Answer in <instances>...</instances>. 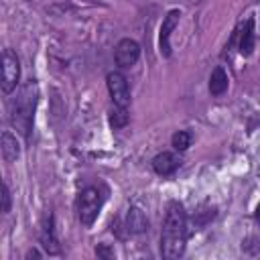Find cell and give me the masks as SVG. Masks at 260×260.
Wrapping results in <instances>:
<instances>
[{
  "mask_svg": "<svg viewBox=\"0 0 260 260\" xmlns=\"http://www.w3.org/2000/svg\"><path fill=\"white\" fill-rule=\"evenodd\" d=\"M187 244V215L181 203L171 201L167 207L162 234H160V254L167 260L183 256Z\"/></svg>",
  "mask_w": 260,
  "mask_h": 260,
  "instance_id": "6da1fadb",
  "label": "cell"
},
{
  "mask_svg": "<svg viewBox=\"0 0 260 260\" xmlns=\"http://www.w3.org/2000/svg\"><path fill=\"white\" fill-rule=\"evenodd\" d=\"M37 102H39V87L32 79L26 81L18 89L16 98H12V102H10V122L24 138H28V134H30Z\"/></svg>",
  "mask_w": 260,
  "mask_h": 260,
  "instance_id": "7a4b0ae2",
  "label": "cell"
},
{
  "mask_svg": "<svg viewBox=\"0 0 260 260\" xmlns=\"http://www.w3.org/2000/svg\"><path fill=\"white\" fill-rule=\"evenodd\" d=\"M102 205H104V195L100 193L98 187H87L85 191H81L79 201H77V215H79L81 225L89 228L95 221Z\"/></svg>",
  "mask_w": 260,
  "mask_h": 260,
  "instance_id": "3957f363",
  "label": "cell"
},
{
  "mask_svg": "<svg viewBox=\"0 0 260 260\" xmlns=\"http://www.w3.org/2000/svg\"><path fill=\"white\" fill-rule=\"evenodd\" d=\"M20 77V65H18V57L12 49H4L2 51V91L10 93L16 89Z\"/></svg>",
  "mask_w": 260,
  "mask_h": 260,
  "instance_id": "277c9868",
  "label": "cell"
},
{
  "mask_svg": "<svg viewBox=\"0 0 260 260\" xmlns=\"http://www.w3.org/2000/svg\"><path fill=\"white\" fill-rule=\"evenodd\" d=\"M106 81H108V89H110L114 106L128 108V104H130V87H128L126 77L120 71H112V73H108Z\"/></svg>",
  "mask_w": 260,
  "mask_h": 260,
  "instance_id": "5b68a950",
  "label": "cell"
},
{
  "mask_svg": "<svg viewBox=\"0 0 260 260\" xmlns=\"http://www.w3.org/2000/svg\"><path fill=\"white\" fill-rule=\"evenodd\" d=\"M140 57V45L132 39H122L118 45H116V51H114V59H116V65L126 69V67H132Z\"/></svg>",
  "mask_w": 260,
  "mask_h": 260,
  "instance_id": "8992f818",
  "label": "cell"
},
{
  "mask_svg": "<svg viewBox=\"0 0 260 260\" xmlns=\"http://www.w3.org/2000/svg\"><path fill=\"white\" fill-rule=\"evenodd\" d=\"M181 20V10H169L167 16L162 18V24H160V32H158V47H160V53L165 57L171 55V32L175 30V26L179 24Z\"/></svg>",
  "mask_w": 260,
  "mask_h": 260,
  "instance_id": "52a82bcc",
  "label": "cell"
},
{
  "mask_svg": "<svg viewBox=\"0 0 260 260\" xmlns=\"http://www.w3.org/2000/svg\"><path fill=\"white\" fill-rule=\"evenodd\" d=\"M177 167H179V158H177L173 152H158V154L152 158V169H154L158 175H162V177L175 173Z\"/></svg>",
  "mask_w": 260,
  "mask_h": 260,
  "instance_id": "ba28073f",
  "label": "cell"
},
{
  "mask_svg": "<svg viewBox=\"0 0 260 260\" xmlns=\"http://www.w3.org/2000/svg\"><path fill=\"white\" fill-rule=\"evenodd\" d=\"M146 228H148V219L142 213V209L130 207L128 209V215H126V232L136 236V234H142Z\"/></svg>",
  "mask_w": 260,
  "mask_h": 260,
  "instance_id": "9c48e42d",
  "label": "cell"
},
{
  "mask_svg": "<svg viewBox=\"0 0 260 260\" xmlns=\"http://www.w3.org/2000/svg\"><path fill=\"white\" fill-rule=\"evenodd\" d=\"M41 244L43 248L49 252V254H57L59 252V242L55 238V232H53V217L49 215L43 223V230H41Z\"/></svg>",
  "mask_w": 260,
  "mask_h": 260,
  "instance_id": "30bf717a",
  "label": "cell"
},
{
  "mask_svg": "<svg viewBox=\"0 0 260 260\" xmlns=\"http://www.w3.org/2000/svg\"><path fill=\"white\" fill-rule=\"evenodd\" d=\"M0 146H2V156H4L6 162H14V160L18 158L20 148H18L16 136H12L8 130L2 132V142H0Z\"/></svg>",
  "mask_w": 260,
  "mask_h": 260,
  "instance_id": "8fae6325",
  "label": "cell"
},
{
  "mask_svg": "<svg viewBox=\"0 0 260 260\" xmlns=\"http://www.w3.org/2000/svg\"><path fill=\"white\" fill-rule=\"evenodd\" d=\"M228 89V73L221 67H215L209 75V93L211 95H221Z\"/></svg>",
  "mask_w": 260,
  "mask_h": 260,
  "instance_id": "7c38bea8",
  "label": "cell"
},
{
  "mask_svg": "<svg viewBox=\"0 0 260 260\" xmlns=\"http://www.w3.org/2000/svg\"><path fill=\"white\" fill-rule=\"evenodd\" d=\"M254 49V20H246L242 37H240V53L242 55H250Z\"/></svg>",
  "mask_w": 260,
  "mask_h": 260,
  "instance_id": "4fadbf2b",
  "label": "cell"
},
{
  "mask_svg": "<svg viewBox=\"0 0 260 260\" xmlns=\"http://www.w3.org/2000/svg\"><path fill=\"white\" fill-rule=\"evenodd\" d=\"M128 120H130V116H128V112H126V108H122V106H114L112 108V112H110V124H112V128H124L126 124H128Z\"/></svg>",
  "mask_w": 260,
  "mask_h": 260,
  "instance_id": "5bb4252c",
  "label": "cell"
},
{
  "mask_svg": "<svg viewBox=\"0 0 260 260\" xmlns=\"http://www.w3.org/2000/svg\"><path fill=\"white\" fill-rule=\"evenodd\" d=\"M191 132H187V130H179V132H175L173 134V148L175 150H187L189 146H191Z\"/></svg>",
  "mask_w": 260,
  "mask_h": 260,
  "instance_id": "9a60e30c",
  "label": "cell"
},
{
  "mask_svg": "<svg viewBox=\"0 0 260 260\" xmlns=\"http://www.w3.org/2000/svg\"><path fill=\"white\" fill-rule=\"evenodd\" d=\"M2 213H8L10 211V189L6 183H2Z\"/></svg>",
  "mask_w": 260,
  "mask_h": 260,
  "instance_id": "2e32d148",
  "label": "cell"
},
{
  "mask_svg": "<svg viewBox=\"0 0 260 260\" xmlns=\"http://www.w3.org/2000/svg\"><path fill=\"white\" fill-rule=\"evenodd\" d=\"M95 254H98V256H102V258H114V252H112L106 244H100V246L95 248Z\"/></svg>",
  "mask_w": 260,
  "mask_h": 260,
  "instance_id": "e0dca14e",
  "label": "cell"
},
{
  "mask_svg": "<svg viewBox=\"0 0 260 260\" xmlns=\"http://www.w3.org/2000/svg\"><path fill=\"white\" fill-rule=\"evenodd\" d=\"M26 256H28V258H30V256H35V258H39V252H37V250H30V252H28Z\"/></svg>",
  "mask_w": 260,
  "mask_h": 260,
  "instance_id": "ac0fdd59",
  "label": "cell"
},
{
  "mask_svg": "<svg viewBox=\"0 0 260 260\" xmlns=\"http://www.w3.org/2000/svg\"><path fill=\"white\" fill-rule=\"evenodd\" d=\"M256 221L260 223V205H258V209H256Z\"/></svg>",
  "mask_w": 260,
  "mask_h": 260,
  "instance_id": "d6986e66",
  "label": "cell"
}]
</instances>
